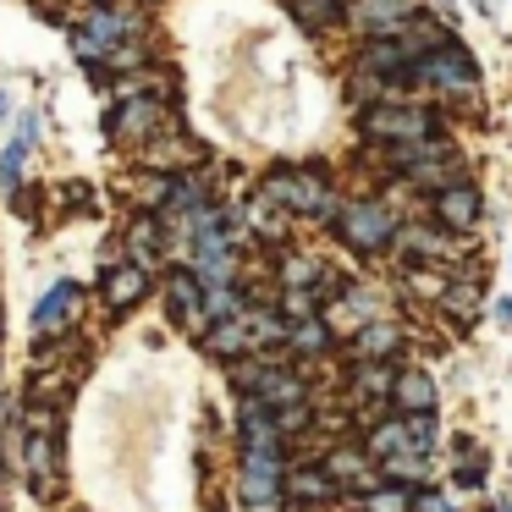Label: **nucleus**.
Returning <instances> with one entry per match:
<instances>
[{
  "instance_id": "4",
  "label": "nucleus",
  "mask_w": 512,
  "mask_h": 512,
  "mask_svg": "<svg viewBox=\"0 0 512 512\" xmlns=\"http://www.w3.org/2000/svg\"><path fill=\"white\" fill-rule=\"evenodd\" d=\"M265 193L276 204H287V210H298V215H331V188H325L320 177H309V171H281V177H270L265 182Z\"/></svg>"
},
{
  "instance_id": "1",
  "label": "nucleus",
  "mask_w": 512,
  "mask_h": 512,
  "mask_svg": "<svg viewBox=\"0 0 512 512\" xmlns=\"http://www.w3.org/2000/svg\"><path fill=\"white\" fill-rule=\"evenodd\" d=\"M408 83H413V89H435V94H474L479 67H474V56H468L457 39H446V45L424 50V56L413 61Z\"/></svg>"
},
{
  "instance_id": "10",
  "label": "nucleus",
  "mask_w": 512,
  "mask_h": 512,
  "mask_svg": "<svg viewBox=\"0 0 512 512\" xmlns=\"http://www.w3.org/2000/svg\"><path fill=\"white\" fill-rule=\"evenodd\" d=\"M166 292H171V309H177V320L182 325H193V320H204V281H199V270H171L166 276Z\"/></svg>"
},
{
  "instance_id": "2",
  "label": "nucleus",
  "mask_w": 512,
  "mask_h": 512,
  "mask_svg": "<svg viewBox=\"0 0 512 512\" xmlns=\"http://www.w3.org/2000/svg\"><path fill=\"white\" fill-rule=\"evenodd\" d=\"M435 111L424 105H380V111H364V133L386 138V144H419V138H435Z\"/></svg>"
},
{
  "instance_id": "6",
  "label": "nucleus",
  "mask_w": 512,
  "mask_h": 512,
  "mask_svg": "<svg viewBox=\"0 0 512 512\" xmlns=\"http://www.w3.org/2000/svg\"><path fill=\"white\" fill-rule=\"evenodd\" d=\"M435 221H441L446 232H468V226L479 221V193H474V182H446V188L435 193Z\"/></svg>"
},
{
  "instance_id": "19",
  "label": "nucleus",
  "mask_w": 512,
  "mask_h": 512,
  "mask_svg": "<svg viewBox=\"0 0 512 512\" xmlns=\"http://www.w3.org/2000/svg\"><path fill=\"white\" fill-rule=\"evenodd\" d=\"M369 512H413V501L402 485H386V490H369Z\"/></svg>"
},
{
  "instance_id": "15",
  "label": "nucleus",
  "mask_w": 512,
  "mask_h": 512,
  "mask_svg": "<svg viewBox=\"0 0 512 512\" xmlns=\"http://www.w3.org/2000/svg\"><path fill=\"white\" fill-rule=\"evenodd\" d=\"M144 270H111L105 276V298H111V309H127V303H138L144 298Z\"/></svg>"
},
{
  "instance_id": "8",
  "label": "nucleus",
  "mask_w": 512,
  "mask_h": 512,
  "mask_svg": "<svg viewBox=\"0 0 512 512\" xmlns=\"http://www.w3.org/2000/svg\"><path fill=\"white\" fill-rule=\"evenodd\" d=\"M78 303H83V292H78V281H56V287L45 292V303L34 309V331L39 336H56L61 325L78 314Z\"/></svg>"
},
{
  "instance_id": "7",
  "label": "nucleus",
  "mask_w": 512,
  "mask_h": 512,
  "mask_svg": "<svg viewBox=\"0 0 512 512\" xmlns=\"http://www.w3.org/2000/svg\"><path fill=\"white\" fill-rule=\"evenodd\" d=\"M160 122H166V105H160V100H122L111 116H105V133L144 138V133H155Z\"/></svg>"
},
{
  "instance_id": "3",
  "label": "nucleus",
  "mask_w": 512,
  "mask_h": 512,
  "mask_svg": "<svg viewBox=\"0 0 512 512\" xmlns=\"http://www.w3.org/2000/svg\"><path fill=\"white\" fill-rule=\"evenodd\" d=\"M424 12V0H353L347 6V23L358 28L364 39H391Z\"/></svg>"
},
{
  "instance_id": "20",
  "label": "nucleus",
  "mask_w": 512,
  "mask_h": 512,
  "mask_svg": "<svg viewBox=\"0 0 512 512\" xmlns=\"http://www.w3.org/2000/svg\"><path fill=\"white\" fill-rule=\"evenodd\" d=\"M457 485H485V457L463 441V463H457Z\"/></svg>"
},
{
  "instance_id": "17",
  "label": "nucleus",
  "mask_w": 512,
  "mask_h": 512,
  "mask_svg": "<svg viewBox=\"0 0 512 512\" xmlns=\"http://www.w3.org/2000/svg\"><path fill=\"white\" fill-rule=\"evenodd\" d=\"M23 155H28L23 138H12V144L0 149V188L6 193H23Z\"/></svg>"
},
{
  "instance_id": "23",
  "label": "nucleus",
  "mask_w": 512,
  "mask_h": 512,
  "mask_svg": "<svg viewBox=\"0 0 512 512\" xmlns=\"http://www.w3.org/2000/svg\"><path fill=\"white\" fill-rule=\"evenodd\" d=\"M17 138L34 149V138H39V111H23V116H17Z\"/></svg>"
},
{
  "instance_id": "11",
  "label": "nucleus",
  "mask_w": 512,
  "mask_h": 512,
  "mask_svg": "<svg viewBox=\"0 0 512 512\" xmlns=\"http://www.w3.org/2000/svg\"><path fill=\"white\" fill-rule=\"evenodd\" d=\"M287 496L298 501V507H325V501L342 496V485H336L331 468H325V474H320V468H298V474L287 479Z\"/></svg>"
},
{
  "instance_id": "22",
  "label": "nucleus",
  "mask_w": 512,
  "mask_h": 512,
  "mask_svg": "<svg viewBox=\"0 0 512 512\" xmlns=\"http://www.w3.org/2000/svg\"><path fill=\"white\" fill-rule=\"evenodd\" d=\"M441 298H446V309H452V314H463V320H474V287H446L441 292Z\"/></svg>"
},
{
  "instance_id": "9",
  "label": "nucleus",
  "mask_w": 512,
  "mask_h": 512,
  "mask_svg": "<svg viewBox=\"0 0 512 512\" xmlns=\"http://www.w3.org/2000/svg\"><path fill=\"white\" fill-rule=\"evenodd\" d=\"M435 402V386L424 369H397V380H391V408H397V419H408V413H430Z\"/></svg>"
},
{
  "instance_id": "21",
  "label": "nucleus",
  "mask_w": 512,
  "mask_h": 512,
  "mask_svg": "<svg viewBox=\"0 0 512 512\" xmlns=\"http://www.w3.org/2000/svg\"><path fill=\"white\" fill-rule=\"evenodd\" d=\"M287 342H298L303 353H320V347H325V331H320V320H298V325H292V336H287Z\"/></svg>"
},
{
  "instance_id": "14",
  "label": "nucleus",
  "mask_w": 512,
  "mask_h": 512,
  "mask_svg": "<svg viewBox=\"0 0 512 512\" xmlns=\"http://www.w3.org/2000/svg\"><path fill=\"white\" fill-rule=\"evenodd\" d=\"M83 34H94L105 50H116L122 39H133V17H127V12H111V6H100V12L83 17Z\"/></svg>"
},
{
  "instance_id": "12",
  "label": "nucleus",
  "mask_w": 512,
  "mask_h": 512,
  "mask_svg": "<svg viewBox=\"0 0 512 512\" xmlns=\"http://www.w3.org/2000/svg\"><path fill=\"white\" fill-rule=\"evenodd\" d=\"M204 347H210V353H221V358H237V353H248V347H254V331H248L243 314H237V320H215L210 336H204Z\"/></svg>"
},
{
  "instance_id": "5",
  "label": "nucleus",
  "mask_w": 512,
  "mask_h": 512,
  "mask_svg": "<svg viewBox=\"0 0 512 512\" xmlns=\"http://www.w3.org/2000/svg\"><path fill=\"white\" fill-rule=\"evenodd\" d=\"M342 237H347L353 248H364V254H369V248H386V243H391V215H386V204H380V199H353V204L342 210Z\"/></svg>"
},
{
  "instance_id": "18",
  "label": "nucleus",
  "mask_w": 512,
  "mask_h": 512,
  "mask_svg": "<svg viewBox=\"0 0 512 512\" xmlns=\"http://www.w3.org/2000/svg\"><path fill=\"white\" fill-rule=\"evenodd\" d=\"M292 12H298L303 28H325L331 12H336V0H292Z\"/></svg>"
},
{
  "instance_id": "25",
  "label": "nucleus",
  "mask_w": 512,
  "mask_h": 512,
  "mask_svg": "<svg viewBox=\"0 0 512 512\" xmlns=\"http://www.w3.org/2000/svg\"><path fill=\"white\" fill-rule=\"evenodd\" d=\"M501 320H507V325H512V298H507V303H501Z\"/></svg>"
},
{
  "instance_id": "27",
  "label": "nucleus",
  "mask_w": 512,
  "mask_h": 512,
  "mask_svg": "<svg viewBox=\"0 0 512 512\" xmlns=\"http://www.w3.org/2000/svg\"><path fill=\"white\" fill-rule=\"evenodd\" d=\"M441 6H446V12H452V0H441Z\"/></svg>"
},
{
  "instance_id": "26",
  "label": "nucleus",
  "mask_w": 512,
  "mask_h": 512,
  "mask_svg": "<svg viewBox=\"0 0 512 512\" xmlns=\"http://www.w3.org/2000/svg\"><path fill=\"white\" fill-rule=\"evenodd\" d=\"M0 116H6V89H0Z\"/></svg>"
},
{
  "instance_id": "24",
  "label": "nucleus",
  "mask_w": 512,
  "mask_h": 512,
  "mask_svg": "<svg viewBox=\"0 0 512 512\" xmlns=\"http://www.w3.org/2000/svg\"><path fill=\"white\" fill-rule=\"evenodd\" d=\"M419 512H452V507H446L441 496H424V501H419Z\"/></svg>"
},
{
  "instance_id": "13",
  "label": "nucleus",
  "mask_w": 512,
  "mask_h": 512,
  "mask_svg": "<svg viewBox=\"0 0 512 512\" xmlns=\"http://www.w3.org/2000/svg\"><path fill=\"white\" fill-rule=\"evenodd\" d=\"M28 479H34L39 496L56 485V446H50V430H34V435H28Z\"/></svg>"
},
{
  "instance_id": "16",
  "label": "nucleus",
  "mask_w": 512,
  "mask_h": 512,
  "mask_svg": "<svg viewBox=\"0 0 512 512\" xmlns=\"http://www.w3.org/2000/svg\"><path fill=\"white\" fill-rule=\"evenodd\" d=\"M397 325H380V320H369L364 331H358V353H369V358H386V353H397Z\"/></svg>"
}]
</instances>
